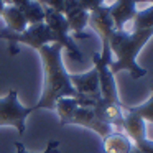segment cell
<instances>
[{
  "label": "cell",
  "mask_w": 153,
  "mask_h": 153,
  "mask_svg": "<svg viewBox=\"0 0 153 153\" xmlns=\"http://www.w3.org/2000/svg\"><path fill=\"white\" fill-rule=\"evenodd\" d=\"M43 68V89L40 100L33 105L35 112L41 109L54 110V105L63 97H76L77 92L73 87L69 73L63 64V48L58 43H51L38 50Z\"/></svg>",
  "instance_id": "1"
},
{
  "label": "cell",
  "mask_w": 153,
  "mask_h": 153,
  "mask_svg": "<svg viewBox=\"0 0 153 153\" xmlns=\"http://www.w3.org/2000/svg\"><path fill=\"white\" fill-rule=\"evenodd\" d=\"M152 36L153 30H138V28H132L130 31L114 30L109 38L110 53L112 58L115 56L110 64V71L114 76L120 71H127L133 79H140L145 76L146 69L137 63V58Z\"/></svg>",
  "instance_id": "2"
},
{
  "label": "cell",
  "mask_w": 153,
  "mask_h": 153,
  "mask_svg": "<svg viewBox=\"0 0 153 153\" xmlns=\"http://www.w3.org/2000/svg\"><path fill=\"white\" fill-rule=\"evenodd\" d=\"M0 40H5L8 43V53L10 54L18 53V45H25V46H30L38 51L46 45L54 43L53 33L45 23L28 25L27 30L22 31V33H15V31L4 28L0 31Z\"/></svg>",
  "instance_id": "3"
},
{
  "label": "cell",
  "mask_w": 153,
  "mask_h": 153,
  "mask_svg": "<svg viewBox=\"0 0 153 153\" xmlns=\"http://www.w3.org/2000/svg\"><path fill=\"white\" fill-rule=\"evenodd\" d=\"M33 112V105L27 107L20 104L17 89H12L7 96L0 97V127H13L23 135L27 130V119Z\"/></svg>",
  "instance_id": "4"
},
{
  "label": "cell",
  "mask_w": 153,
  "mask_h": 153,
  "mask_svg": "<svg viewBox=\"0 0 153 153\" xmlns=\"http://www.w3.org/2000/svg\"><path fill=\"white\" fill-rule=\"evenodd\" d=\"M45 25H46L51 30V33H53L54 43H58L63 50H66L71 59L79 61V63L84 59L82 53L79 51V48H77V45H76V41L71 38L69 25H68V22H66V18H64L63 13L45 7Z\"/></svg>",
  "instance_id": "5"
},
{
  "label": "cell",
  "mask_w": 153,
  "mask_h": 153,
  "mask_svg": "<svg viewBox=\"0 0 153 153\" xmlns=\"http://www.w3.org/2000/svg\"><path fill=\"white\" fill-rule=\"evenodd\" d=\"M114 59L100 56V53H94L92 54V63H94V69L97 71L99 76V87H100V97L107 102H114V104H122L119 97V91H117V82H115V76L110 71V64Z\"/></svg>",
  "instance_id": "6"
},
{
  "label": "cell",
  "mask_w": 153,
  "mask_h": 153,
  "mask_svg": "<svg viewBox=\"0 0 153 153\" xmlns=\"http://www.w3.org/2000/svg\"><path fill=\"white\" fill-rule=\"evenodd\" d=\"M64 125H79L84 128H89L92 132H96L100 138L107 137L110 132H114V127H110L109 123H105L102 119H99V115L96 114V110L92 107L87 105H79L73 112V115L66 120Z\"/></svg>",
  "instance_id": "7"
},
{
  "label": "cell",
  "mask_w": 153,
  "mask_h": 153,
  "mask_svg": "<svg viewBox=\"0 0 153 153\" xmlns=\"http://www.w3.org/2000/svg\"><path fill=\"white\" fill-rule=\"evenodd\" d=\"M63 15L69 25V31H73L76 40L87 38L86 28L89 25V12L79 4V0H64Z\"/></svg>",
  "instance_id": "8"
},
{
  "label": "cell",
  "mask_w": 153,
  "mask_h": 153,
  "mask_svg": "<svg viewBox=\"0 0 153 153\" xmlns=\"http://www.w3.org/2000/svg\"><path fill=\"white\" fill-rule=\"evenodd\" d=\"M89 27L99 35L100 41H102V46H109V38L114 33L115 27H114V22L110 18L107 5L91 12L89 13Z\"/></svg>",
  "instance_id": "9"
},
{
  "label": "cell",
  "mask_w": 153,
  "mask_h": 153,
  "mask_svg": "<svg viewBox=\"0 0 153 153\" xmlns=\"http://www.w3.org/2000/svg\"><path fill=\"white\" fill-rule=\"evenodd\" d=\"M109 13L115 30H125V25L133 22L137 15V4L133 0H115L109 5Z\"/></svg>",
  "instance_id": "10"
},
{
  "label": "cell",
  "mask_w": 153,
  "mask_h": 153,
  "mask_svg": "<svg viewBox=\"0 0 153 153\" xmlns=\"http://www.w3.org/2000/svg\"><path fill=\"white\" fill-rule=\"evenodd\" d=\"M122 132L132 140V143H137L140 140L146 138V122L125 105H123Z\"/></svg>",
  "instance_id": "11"
},
{
  "label": "cell",
  "mask_w": 153,
  "mask_h": 153,
  "mask_svg": "<svg viewBox=\"0 0 153 153\" xmlns=\"http://www.w3.org/2000/svg\"><path fill=\"white\" fill-rule=\"evenodd\" d=\"M132 148H133L132 140L122 130H114L102 138L104 153H130Z\"/></svg>",
  "instance_id": "12"
},
{
  "label": "cell",
  "mask_w": 153,
  "mask_h": 153,
  "mask_svg": "<svg viewBox=\"0 0 153 153\" xmlns=\"http://www.w3.org/2000/svg\"><path fill=\"white\" fill-rule=\"evenodd\" d=\"M2 18L5 22V28L15 33H22L27 30V20L23 17V12L15 5H5L4 12H2Z\"/></svg>",
  "instance_id": "13"
},
{
  "label": "cell",
  "mask_w": 153,
  "mask_h": 153,
  "mask_svg": "<svg viewBox=\"0 0 153 153\" xmlns=\"http://www.w3.org/2000/svg\"><path fill=\"white\" fill-rule=\"evenodd\" d=\"M23 12V17L27 20V25H38L45 23V7L36 2V0H30L23 7L20 8Z\"/></svg>",
  "instance_id": "14"
},
{
  "label": "cell",
  "mask_w": 153,
  "mask_h": 153,
  "mask_svg": "<svg viewBox=\"0 0 153 153\" xmlns=\"http://www.w3.org/2000/svg\"><path fill=\"white\" fill-rule=\"evenodd\" d=\"M79 105H81V104H79V100H77L76 97H63V99L58 100L56 105H54V110H56L58 117H59V123H61V125L66 123V120L73 115V112Z\"/></svg>",
  "instance_id": "15"
},
{
  "label": "cell",
  "mask_w": 153,
  "mask_h": 153,
  "mask_svg": "<svg viewBox=\"0 0 153 153\" xmlns=\"http://www.w3.org/2000/svg\"><path fill=\"white\" fill-rule=\"evenodd\" d=\"M133 27L138 30H153V5H148L143 10H137V15L133 18Z\"/></svg>",
  "instance_id": "16"
},
{
  "label": "cell",
  "mask_w": 153,
  "mask_h": 153,
  "mask_svg": "<svg viewBox=\"0 0 153 153\" xmlns=\"http://www.w3.org/2000/svg\"><path fill=\"white\" fill-rule=\"evenodd\" d=\"M132 112H135L138 117H142L146 123H153V86H152V96L148 100H145L143 104L135 107H128Z\"/></svg>",
  "instance_id": "17"
},
{
  "label": "cell",
  "mask_w": 153,
  "mask_h": 153,
  "mask_svg": "<svg viewBox=\"0 0 153 153\" xmlns=\"http://www.w3.org/2000/svg\"><path fill=\"white\" fill-rule=\"evenodd\" d=\"M15 146H17V153H33V152H28L20 142L15 143ZM40 153H61L59 152V142H58V140H51V142H48L46 148H45L43 152H40Z\"/></svg>",
  "instance_id": "18"
},
{
  "label": "cell",
  "mask_w": 153,
  "mask_h": 153,
  "mask_svg": "<svg viewBox=\"0 0 153 153\" xmlns=\"http://www.w3.org/2000/svg\"><path fill=\"white\" fill-rule=\"evenodd\" d=\"M36 2H40V4L43 5V7H46V8H51V10H54V12L63 13L64 0H36Z\"/></svg>",
  "instance_id": "19"
},
{
  "label": "cell",
  "mask_w": 153,
  "mask_h": 153,
  "mask_svg": "<svg viewBox=\"0 0 153 153\" xmlns=\"http://www.w3.org/2000/svg\"><path fill=\"white\" fill-rule=\"evenodd\" d=\"M133 146L140 153H153V140H150L148 137L140 140V142H137V143H133Z\"/></svg>",
  "instance_id": "20"
},
{
  "label": "cell",
  "mask_w": 153,
  "mask_h": 153,
  "mask_svg": "<svg viewBox=\"0 0 153 153\" xmlns=\"http://www.w3.org/2000/svg\"><path fill=\"white\" fill-rule=\"evenodd\" d=\"M79 4L91 13V12H94V10H97V8L104 7V5H105V0H79Z\"/></svg>",
  "instance_id": "21"
},
{
  "label": "cell",
  "mask_w": 153,
  "mask_h": 153,
  "mask_svg": "<svg viewBox=\"0 0 153 153\" xmlns=\"http://www.w3.org/2000/svg\"><path fill=\"white\" fill-rule=\"evenodd\" d=\"M27 2H30V0H10V4H8V5H15V7L22 8Z\"/></svg>",
  "instance_id": "22"
},
{
  "label": "cell",
  "mask_w": 153,
  "mask_h": 153,
  "mask_svg": "<svg viewBox=\"0 0 153 153\" xmlns=\"http://www.w3.org/2000/svg\"><path fill=\"white\" fill-rule=\"evenodd\" d=\"M135 4H150V5H153V0H133Z\"/></svg>",
  "instance_id": "23"
},
{
  "label": "cell",
  "mask_w": 153,
  "mask_h": 153,
  "mask_svg": "<svg viewBox=\"0 0 153 153\" xmlns=\"http://www.w3.org/2000/svg\"><path fill=\"white\" fill-rule=\"evenodd\" d=\"M4 8H5V4L0 0V17H2V12H4Z\"/></svg>",
  "instance_id": "24"
},
{
  "label": "cell",
  "mask_w": 153,
  "mask_h": 153,
  "mask_svg": "<svg viewBox=\"0 0 153 153\" xmlns=\"http://www.w3.org/2000/svg\"><path fill=\"white\" fill-rule=\"evenodd\" d=\"M2 2H4L5 5H8V4H10V0H2Z\"/></svg>",
  "instance_id": "25"
}]
</instances>
